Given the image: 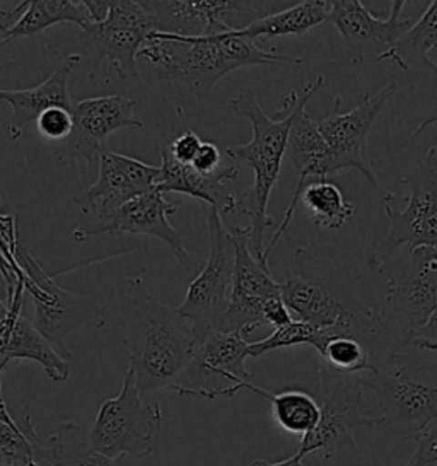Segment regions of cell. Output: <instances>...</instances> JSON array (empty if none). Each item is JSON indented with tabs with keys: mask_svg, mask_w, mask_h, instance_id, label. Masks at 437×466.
Returning a JSON list of instances; mask_svg holds the SVG:
<instances>
[{
	"mask_svg": "<svg viewBox=\"0 0 437 466\" xmlns=\"http://www.w3.org/2000/svg\"><path fill=\"white\" fill-rule=\"evenodd\" d=\"M108 325L130 356L140 395L171 390L185 370L204 333L150 292L140 277H123L108 302Z\"/></svg>",
	"mask_w": 437,
	"mask_h": 466,
	"instance_id": "6da1fadb",
	"label": "cell"
},
{
	"mask_svg": "<svg viewBox=\"0 0 437 466\" xmlns=\"http://www.w3.org/2000/svg\"><path fill=\"white\" fill-rule=\"evenodd\" d=\"M138 58H146L166 83L181 84L193 96L205 99L229 72L249 66L302 64L298 56H277L261 50L239 31L208 36H178L150 33Z\"/></svg>",
	"mask_w": 437,
	"mask_h": 466,
	"instance_id": "7a4b0ae2",
	"label": "cell"
},
{
	"mask_svg": "<svg viewBox=\"0 0 437 466\" xmlns=\"http://www.w3.org/2000/svg\"><path fill=\"white\" fill-rule=\"evenodd\" d=\"M300 105L298 91H289L282 99V116L270 118L259 103L253 89H243L229 99V108L251 125L253 137L248 144H232L226 147L228 157L236 165H246L253 171V185L241 197V212L249 219V248L263 265L265 231L273 226L269 216V202L273 187L280 175L287 152L289 134Z\"/></svg>",
	"mask_w": 437,
	"mask_h": 466,
	"instance_id": "3957f363",
	"label": "cell"
},
{
	"mask_svg": "<svg viewBox=\"0 0 437 466\" xmlns=\"http://www.w3.org/2000/svg\"><path fill=\"white\" fill-rule=\"evenodd\" d=\"M401 185L409 188L403 208H398L395 193L386 192L382 197L390 228L369 255V268L376 272H384L403 248L407 253L415 248H437V146L425 152L422 163L401 178Z\"/></svg>",
	"mask_w": 437,
	"mask_h": 466,
	"instance_id": "277c9868",
	"label": "cell"
},
{
	"mask_svg": "<svg viewBox=\"0 0 437 466\" xmlns=\"http://www.w3.org/2000/svg\"><path fill=\"white\" fill-rule=\"evenodd\" d=\"M163 425L161 405L142 400L136 372L128 368L120 393L101 403L89 439L96 451L113 461L125 456L146 458L156 450Z\"/></svg>",
	"mask_w": 437,
	"mask_h": 466,
	"instance_id": "5b68a950",
	"label": "cell"
},
{
	"mask_svg": "<svg viewBox=\"0 0 437 466\" xmlns=\"http://www.w3.org/2000/svg\"><path fill=\"white\" fill-rule=\"evenodd\" d=\"M14 258L21 268L25 290L35 304L33 325L54 343L62 356L72 357L66 347V339L72 331L108 325V302L60 288L25 247H17Z\"/></svg>",
	"mask_w": 437,
	"mask_h": 466,
	"instance_id": "8992f818",
	"label": "cell"
},
{
	"mask_svg": "<svg viewBox=\"0 0 437 466\" xmlns=\"http://www.w3.org/2000/svg\"><path fill=\"white\" fill-rule=\"evenodd\" d=\"M374 393L382 425L401 439H413L437 420V366L407 364L395 370L357 376Z\"/></svg>",
	"mask_w": 437,
	"mask_h": 466,
	"instance_id": "52a82bcc",
	"label": "cell"
},
{
	"mask_svg": "<svg viewBox=\"0 0 437 466\" xmlns=\"http://www.w3.org/2000/svg\"><path fill=\"white\" fill-rule=\"evenodd\" d=\"M381 323L396 350L427 323L437 306V248L421 247L407 253L398 270L388 275Z\"/></svg>",
	"mask_w": 437,
	"mask_h": 466,
	"instance_id": "ba28073f",
	"label": "cell"
},
{
	"mask_svg": "<svg viewBox=\"0 0 437 466\" xmlns=\"http://www.w3.org/2000/svg\"><path fill=\"white\" fill-rule=\"evenodd\" d=\"M140 4L150 15L154 33L178 36L245 31L261 19L279 13V2L140 0Z\"/></svg>",
	"mask_w": 437,
	"mask_h": 466,
	"instance_id": "9c48e42d",
	"label": "cell"
},
{
	"mask_svg": "<svg viewBox=\"0 0 437 466\" xmlns=\"http://www.w3.org/2000/svg\"><path fill=\"white\" fill-rule=\"evenodd\" d=\"M321 419L310 434L300 439L296 454L304 460L308 454L323 452L331 458L345 446H355L354 431L382 424L381 415L369 411L357 376H340L320 370Z\"/></svg>",
	"mask_w": 437,
	"mask_h": 466,
	"instance_id": "30bf717a",
	"label": "cell"
},
{
	"mask_svg": "<svg viewBox=\"0 0 437 466\" xmlns=\"http://www.w3.org/2000/svg\"><path fill=\"white\" fill-rule=\"evenodd\" d=\"M154 26L140 0H109V13L101 23L82 31V43L91 64V79L108 64L120 79L138 76L137 58Z\"/></svg>",
	"mask_w": 437,
	"mask_h": 466,
	"instance_id": "8fae6325",
	"label": "cell"
},
{
	"mask_svg": "<svg viewBox=\"0 0 437 466\" xmlns=\"http://www.w3.org/2000/svg\"><path fill=\"white\" fill-rule=\"evenodd\" d=\"M234 247L218 210L208 212V258L193 277L178 311L191 319L208 337L218 333V323L231 302Z\"/></svg>",
	"mask_w": 437,
	"mask_h": 466,
	"instance_id": "7c38bea8",
	"label": "cell"
},
{
	"mask_svg": "<svg viewBox=\"0 0 437 466\" xmlns=\"http://www.w3.org/2000/svg\"><path fill=\"white\" fill-rule=\"evenodd\" d=\"M248 347L245 337L234 333H210L179 374L173 391L181 397L204 400L232 398L246 390L251 376L246 370Z\"/></svg>",
	"mask_w": 437,
	"mask_h": 466,
	"instance_id": "4fadbf2b",
	"label": "cell"
},
{
	"mask_svg": "<svg viewBox=\"0 0 437 466\" xmlns=\"http://www.w3.org/2000/svg\"><path fill=\"white\" fill-rule=\"evenodd\" d=\"M178 212L177 204H171L164 198V193L158 188L144 193L130 200L128 204L120 207L108 218L95 220L89 226H81L72 231V239L77 243H84L89 238L111 234H140L149 236L163 241L164 245L171 249L178 263L185 268L187 274L195 277L200 272V258L193 257L185 247L183 236L178 233L175 226L169 222V218Z\"/></svg>",
	"mask_w": 437,
	"mask_h": 466,
	"instance_id": "5bb4252c",
	"label": "cell"
},
{
	"mask_svg": "<svg viewBox=\"0 0 437 466\" xmlns=\"http://www.w3.org/2000/svg\"><path fill=\"white\" fill-rule=\"evenodd\" d=\"M323 83H325V79L320 76L313 83L306 84L302 93H300V105L298 113H296L292 128H290V134H289V144H287L286 152L287 157L296 167L298 187H296L294 195H292V198L287 206L284 219L280 222V226L277 228L270 243L265 247V253H263L265 263H269V257H270L273 248L280 241V238L284 236L287 228L290 226V222L296 216V210H298L300 202V195H302L304 187L308 185L306 179L328 178L331 175H339L341 171H347L343 161L335 152L331 151L327 140L321 136L318 124L311 118V115L306 111V105L310 103V99L316 95V91L323 86Z\"/></svg>",
	"mask_w": 437,
	"mask_h": 466,
	"instance_id": "9a60e30c",
	"label": "cell"
},
{
	"mask_svg": "<svg viewBox=\"0 0 437 466\" xmlns=\"http://www.w3.org/2000/svg\"><path fill=\"white\" fill-rule=\"evenodd\" d=\"M234 275L229 308L218 323V333L246 337L253 329L267 325L263 304L280 296V282L273 279L270 267L263 265L249 248V228H232Z\"/></svg>",
	"mask_w": 437,
	"mask_h": 466,
	"instance_id": "2e32d148",
	"label": "cell"
},
{
	"mask_svg": "<svg viewBox=\"0 0 437 466\" xmlns=\"http://www.w3.org/2000/svg\"><path fill=\"white\" fill-rule=\"evenodd\" d=\"M137 101L125 96H97L81 99L74 105V130L70 137L56 146V166L76 165L96 159L108 149L107 140L120 128H142L137 116Z\"/></svg>",
	"mask_w": 437,
	"mask_h": 466,
	"instance_id": "e0dca14e",
	"label": "cell"
},
{
	"mask_svg": "<svg viewBox=\"0 0 437 466\" xmlns=\"http://www.w3.org/2000/svg\"><path fill=\"white\" fill-rule=\"evenodd\" d=\"M403 87L405 86L401 84L390 83L378 93L368 91L349 111H341V96H335L331 113L318 122V128L331 151L340 157L347 169H357L372 188H378V177L368 163L369 132L390 99H393Z\"/></svg>",
	"mask_w": 437,
	"mask_h": 466,
	"instance_id": "ac0fdd59",
	"label": "cell"
},
{
	"mask_svg": "<svg viewBox=\"0 0 437 466\" xmlns=\"http://www.w3.org/2000/svg\"><path fill=\"white\" fill-rule=\"evenodd\" d=\"M405 0L391 2L388 17H378L361 0H330L328 23L339 31L347 54L354 64L380 62L415 21L403 19Z\"/></svg>",
	"mask_w": 437,
	"mask_h": 466,
	"instance_id": "d6986e66",
	"label": "cell"
},
{
	"mask_svg": "<svg viewBox=\"0 0 437 466\" xmlns=\"http://www.w3.org/2000/svg\"><path fill=\"white\" fill-rule=\"evenodd\" d=\"M161 169L127 154L107 149L99 156V175L93 187L74 197L82 214L96 220L108 218L137 197L156 188Z\"/></svg>",
	"mask_w": 437,
	"mask_h": 466,
	"instance_id": "ffe728a7",
	"label": "cell"
},
{
	"mask_svg": "<svg viewBox=\"0 0 437 466\" xmlns=\"http://www.w3.org/2000/svg\"><path fill=\"white\" fill-rule=\"evenodd\" d=\"M161 175L156 188L161 193H179L191 198L202 200L218 214L229 216L241 212V198L229 190L228 183L239 177V167L231 161L222 166L214 175H202L191 165H179L168 151V146H161Z\"/></svg>",
	"mask_w": 437,
	"mask_h": 466,
	"instance_id": "44dd1931",
	"label": "cell"
},
{
	"mask_svg": "<svg viewBox=\"0 0 437 466\" xmlns=\"http://www.w3.org/2000/svg\"><path fill=\"white\" fill-rule=\"evenodd\" d=\"M79 54H70L58 60L54 72L43 83L29 89H0V101L7 103L13 113L5 124V132L11 140H19L29 124H36L43 111L52 106L74 108L68 95V77L81 64Z\"/></svg>",
	"mask_w": 437,
	"mask_h": 466,
	"instance_id": "7402d4cb",
	"label": "cell"
},
{
	"mask_svg": "<svg viewBox=\"0 0 437 466\" xmlns=\"http://www.w3.org/2000/svg\"><path fill=\"white\" fill-rule=\"evenodd\" d=\"M0 352H4L13 362L33 360L40 364L54 383H66L70 376L67 357L62 356L54 343L23 315L14 321L11 333Z\"/></svg>",
	"mask_w": 437,
	"mask_h": 466,
	"instance_id": "603a6c76",
	"label": "cell"
},
{
	"mask_svg": "<svg viewBox=\"0 0 437 466\" xmlns=\"http://www.w3.org/2000/svg\"><path fill=\"white\" fill-rule=\"evenodd\" d=\"M36 466H117L93 448L89 432L74 420L55 429L36 451Z\"/></svg>",
	"mask_w": 437,
	"mask_h": 466,
	"instance_id": "cb8c5ba5",
	"label": "cell"
},
{
	"mask_svg": "<svg viewBox=\"0 0 437 466\" xmlns=\"http://www.w3.org/2000/svg\"><path fill=\"white\" fill-rule=\"evenodd\" d=\"M58 23H72L84 31L93 25L84 0H35L27 2L25 13L4 35V45L17 38L33 36Z\"/></svg>",
	"mask_w": 437,
	"mask_h": 466,
	"instance_id": "d4e9b609",
	"label": "cell"
},
{
	"mask_svg": "<svg viewBox=\"0 0 437 466\" xmlns=\"http://www.w3.org/2000/svg\"><path fill=\"white\" fill-rule=\"evenodd\" d=\"M437 52V0H432L423 15L412 25V28L400 38L395 46L380 58L391 62L405 72L432 70L431 56Z\"/></svg>",
	"mask_w": 437,
	"mask_h": 466,
	"instance_id": "484cf974",
	"label": "cell"
},
{
	"mask_svg": "<svg viewBox=\"0 0 437 466\" xmlns=\"http://www.w3.org/2000/svg\"><path fill=\"white\" fill-rule=\"evenodd\" d=\"M41 442L43 438L36 432L27 407L13 415L7 410L0 386V463L36 466V451Z\"/></svg>",
	"mask_w": 437,
	"mask_h": 466,
	"instance_id": "4316f807",
	"label": "cell"
},
{
	"mask_svg": "<svg viewBox=\"0 0 437 466\" xmlns=\"http://www.w3.org/2000/svg\"><path fill=\"white\" fill-rule=\"evenodd\" d=\"M328 13L330 2L327 0H304L261 19L239 33L255 42L259 38L298 36L328 21Z\"/></svg>",
	"mask_w": 437,
	"mask_h": 466,
	"instance_id": "83f0119b",
	"label": "cell"
},
{
	"mask_svg": "<svg viewBox=\"0 0 437 466\" xmlns=\"http://www.w3.org/2000/svg\"><path fill=\"white\" fill-rule=\"evenodd\" d=\"M246 390L265 398L272 405V413L275 422L290 434L306 436L320 424L321 419V407L320 401L300 390H286L280 393H270L263 388L253 383L246 384Z\"/></svg>",
	"mask_w": 437,
	"mask_h": 466,
	"instance_id": "f1b7e54d",
	"label": "cell"
},
{
	"mask_svg": "<svg viewBox=\"0 0 437 466\" xmlns=\"http://www.w3.org/2000/svg\"><path fill=\"white\" fill-rule=\"evenodd\" d=\"M300 202L308 210L314 228L328 231L341 229L357 212V207L349 202L340 188L328 178L316 179L306 185Z\"/></svg>",
	"mask_w": 437,
	"mask_h": 466,
	"instance_id": "f546056e",
	"label": "cell"
},
{
	"mask_svg": "<svg viewBox=\"0 0 437 466\" xmlns=\"http://www.w3.org/2000/svg\"><path fill=\"white\" fill-rule=\"evenodd\" d=\"M327 342L318 350L321 357V370L340 376H362L376 372L380 368L374 364V357L368 345L347 333H335L327 329Z\"/></svg>",
	"mask_w": 437,
	"mask_h": 466,
	"instance_id": "4dcf8cb0",
	"label": "cell"
},
{
	"mask_svg": "<svg viewBox=\"0 0 437 466\" xmlns=\"http://www.w3.org/2000/svg\"><path fill=\"white\" fill-rule=\"evenodd\" d=\"M327 329H314L304 321L292 319L287 327L273 329L270 337H267L259 342L249 343L248 356L259 359V357L270 354L273 350L286 349V347H300V345H310L316 350H320L323 347V343L327 342Z\"/></svg>",
	"mask_w": 437,
	"mask_h": 466,
	"instance_id": "1f68e13d",
	"label": "cell"
},
{
	"mask_svg": "<svg viewBox=\"0 0 437 466\" xmlns=\"http://www.w3.org/2000/svg\"><path fill=\"white\" fill-rule=\"evenodd\" d=\"M36 130L46 142L64 144L74 130V108L52 106L43 111L36 120Z\"/></svg>",
	"mask_w": 437,
	"mask_h": 466,
	"instance_id": "d6a6232c",
	"label": "cell"
},
{
	"mask_svg": "<svg viewBox=\"0 0 437 466\" xmlns=\"http://www.w3.org/2000/svg\"><path fill=\"white\" fill-rule=\"evenodd\" d=\"M178 113H179V118L185 122V132L181 136H178L177 138H173L166 146H168L169 154L173 156V159L178 161L179 165H191L195 156L200 151L204 140L195 134V130L191 128L188 120L183 116V113H181L179 108H178Z\"/></svg>",
	"mask_w": 437,
	"mask_h": 466,
	"instance_id": "836d02e7",
	"label": "cell"
},
{
	"mask_svg": "<svg viewBox=\"0 0 437 466\" xmlns=\"http://www.w3.org/2000/svg\"><path fill=\"white\" fill-rule=\"evenodd\" d=\"M412 441L415 451L405 466H437V424L427 427Z\"/></svg>",
	"mask_w": 437,
	"mask_h": 466,
	"instance_id": "e575fe53",
	"label": "cell"
},
{
	"mask_svg": "<svg viewBox=\"0 0 437 466\" xmlns=\"http://www.w3.org/2000/svg\"><path fill=\"white\" fill-rule=\"evenodd\" d=\"M224 165L226 163L222 161V152L218 149V144H214V142H202L200 151L191 163V166L202 175H214L220 171Z\"/></svg>",
	"mask_w": 437,
	"mask_h": 466,
	"instance_id": "d590c367",
	"label": "cell"
},
{
	"mask_svg": "<svg viewBox=\"0 0 437 466\" xmlns=\"http://www.w3.org/2000/svg\"><path fill=\"white\" fill-rule=\"evenodd\" d=\"M410 345L419 350L437 352V306L427 323L410 337Z\"/></svg>",
	"mask_w": 437,
	"mask_h": 466,
	"instance_id": "8d00e7d4",
	"label": "cell"
},
{
	"mask_svg": "<svg viewBox=\"0 0 437 466\" xmlns=\"http://www.w3.org/2000/svg\"><path fill=\"white\" fill-rule=\"evenodd\" d=\"M263 318L267 325H272L273 329H282L292 321L290 311L282 299V296L272 298L263 304Z\"/></svg>",
	"mask_w": 437,
	"mask_h": 466,
	"instance_id": "74e56055",
	"label": "cell"
},
{
	"mask_svg": "<svg viewBox=\"0 0 437 466\" xmlns=\"http://www.w3.org/2000/svg\"><path fill=\"white\" fill-rule=\"evenodd\" d=\"M2 4V2H0ZM27 2H15V5L7 9V7H2L0 5V46L4 45V35L13 28L15 25V21L21 17V15L25 13L26 9Z\"/></svg>",
	"mask_w": 437,
	"mask_h": 466,
	"instance_id": "f35d334b",
	"label": "cell"
},
{
	"mask_svg": "<svg viewBox=\"0 0 437 466\" xmlns=\"http://www.w3.org/2000/svg\"><path fill=\"white\" fill-rule=\"evenodd\" d=\"M432 125H437V105L434 106V110L431 111V113L427 115V118L422 120V122L419 124V127H417V128H415V130L410 134L409 137L403 140V146H405V144H409V142H412V140L417 137V136H421L425 128H429V127H432Z\"/></svg>",
	"mask_w": 437,
	"mask_h": 466,
	"instance_id": "ab89813d",
	"label": "cell"
},
{
	"mask_svg": "<svg viewBox=\"0 0 437 466\" xmlns=\"http://www.w3.org/2000/svg\"><path fill=\"white\" fill-rule=\"evenodd\" d=\"M251 466H302V458H300V454H292V456H289L286 460H282V461H263V460H257V461H253Z\"/></svg>",
	"mask_w": 437,
	"mask_h": 466,
	"instance_id": "60d3db41",
	"label": "cell"
},
{
	"mask_svg": "<svg viewBox=\"0 0 437 466\" xmlns=\"http://www.w3.org/2000/svg\"><path fill=\"white\" fill-rule=\"evenodd\" d=\"M9 216H14L13 207L0 190V218H9Z\"/></svg>",
	"mask_w": 437,
	"mask_h": 466,
	"instance_id": "b9f144b4",
	"label": "cell"
},
{
	"mask_svg": "<svg viewBox=\"0 0 437 466\" xmlns=\"http://www.w3.org/2000/svg\"><path fill=\"white\" fill-rule=\"evenodd\" d=\"M9 364H13V360H11L9 357L5 356L4 352H0V374L4 372V370H5Z\"/></svg>",
	"mask_w": 437,
	"mask_h": 466,
	"instance_id": "7bdbcfd3",
	"label": "cell"
},
{
	"mask_svg": "<svg viewBox=\"0 0 437 466\" xmlns=\"http://www.w3.org/2000/svg\"><path fill=\"white\" fill-rule=\"evenodd\" d=\"M431 66H432V70L437 72V52L434 56H431Z\"/></svg>",
	"mask_w": 437,
	"mask_h": 466,
	"instance_id": "ee69618b",
	"label": "cell"
},
{
	"mask_svg": "<svg viewBox=\"0 0 437 466\" xmlns=\"http://www.w3.org/2000/svg\"><path fill=\"white\" fill-rule=\"evenodd\" d=\"M0 466H11V465H4V463H0Z\"/></svg>",
	"mask_w": 437,
	"mask_h": 466,
	"instance_id": "f6af8a7d",
	"label": "cell"
}]
</instances>
